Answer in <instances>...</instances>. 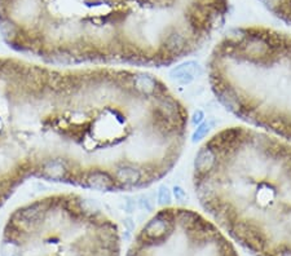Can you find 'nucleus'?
I'll list each match as a JSON object with an SVG mask.
<instances>
[{"label": "nucleus", "mask_w": 291, "mask_h": 256, "mask_svg": "<svg viewBox=\"0 0 291 256\" xmlns=\"http://www.w3.org/2000/svg\"><path fill=\"white\" fill-rule=\"evenodd\" d=\"M202 118H203V114H202V111H195L194 113V118H193L192 123L193 124H198V123H201Z\"/></svg>", "instance_id": "nucleus-10"}, {"label": "nucleus", "mask_w": 291, "mask_h": 256, "mask_svg": "<svg viewBox=\"0 0 291 256\" xmlns=\"http://www.w3.org/2000/svg\"><path fill=\"white\" fill-rule=\"evenodd\" d=\"M259 2L276 17L291 25V0H259Z\"/></svg>", "instance_id": "nucleus-6"}, {"label": "nucleus", "mask_w": 291, "mask_h": 256, "mask_svg": "<svg viewBox=\"0 0 291 256\" xmlns=\"http://www.w3.org/2000/svg\"><path fill=\"white\" fill-rule=\"evenodd\" d=\"M193 186L215 224L254 256H291V143L230 125L194 157Z\"/></svg>", "instance_id": "nucleus-1"}, {"label": "nucleus", "mask_w": 291, "mask_h": 256, "mask_svg": "<svg viewBox=\"0 0 291 256\" xmlns=\"http://www.w3.org/2000/svg\"><path fill=\"white\" fill-rule=\"evenodd\" d=\"M16 215L18 216V221H20L21 224H26V225L36 224V223L40 221V219L43 218L44 215L43 203L30 204V206L20 209Z\"/></svg>", "instance_id": "nucleus-7"}, {"label": "nucleus", "mask_w": 291, "mask_h": 256, "mask_svg": "<svg viewBox=\"0 0 291 256\" xmlns=\"http://www.w3.org/2000/svg\"><path fill=\"white\" fill-rule=\"evenodd\" d=\"M211 91L230 114L291 143V34L232 27L206 62Z\"/></svg>", "instance_id": "nucleus-2"}, {"label": "nucleus", "mask_w": 291, "mask_h": 256, "mask_svg": "<svg viewBox=\"0 0 291 256\" xmlns=\"http://www.w3.org/2000/svg\"><path fill=\"white\" fill-rule=\"evenodd\" d=\"M174 193H175V197H176V199H180L183 195H185V192H184L181 188H179V186H175L174 188Z\"/></svg>", "instance_id": "nucleus-11"}, {"label": "nucleus", "mask_w": 291, "mask_h": 256, "mask_svg": "<svg viewBox=\"0 0 291 256\" xmlns=\"http://www.w3.org/2000/svg\"><path fill=\"white\" fill-rule=\"evenodd\" d=\"M207 131H209V124L204 123V124H201L197 128V131L193 135V143L198 141V140L203 139V137L207 136Z\"/></svg>", "instance_id": "nucleus-9"}, {"label": "nucleus", "mask_w": 291, "mask_h": 256, "mask_svg": "<svg viewBox=\"0 0 291 256\" xmlns=\"http://www.w3.org/2000/svg\"><path fill=\"white\" fill-rule=\"evenodd\" d=\"M198 70H199L198 64H195V62L193 61H189L185 62V64L175 66L171 71V75L172 78L176 80L178 84L186 86L194 80L195 76L198 75Z\"/></svg>", "instance_id": "nucleus-5"}, {"label": "nucleus", "mask_w": 291, "mask_h": 256, "mask_svg": "<svg viewBox=\"0 0 291 256\" xmlns=\"http://www.w3.org/2000/svg\"><path fill=\"white\" fill-rule=\"evenodd\" d=\"M127 256H239L220 228L185 207H164L143 227Z\"/></svg>", "instance_id": "nucleus-3"}, {"label": "nucleus", "mask_w": 291, "mask_h": 256, "mask_svg": "<svg viewBox=\"0 0 291 256\" xmlns=\"http://www.w3.org/2000/svg\"><path fill=\"white\" fill-rule=\"evenodd\" d=\"M158 199H159L160 204H167L171 201V192L166 185H162L158 192Z\"/></svg>", "instance_id": "nucleus-8"}, {"label": "nucleus", "mask_w": 291, "mask_h": 256, "mask_svg": "<svg viewBox=\"0 0 291 256\" xmlns=\"http://www.w3.org/2000/svg\"><path fill=\"white\" fill-rule=\"evenodd\" d=\"M41 174L44 178L52 181H66L69 178V169L61 158L47 160L41 167Z\"/></svg>", "instance_id": "nucleus-4"}]
</instances>
